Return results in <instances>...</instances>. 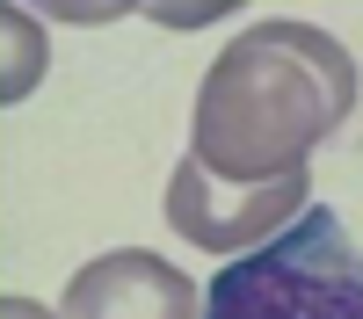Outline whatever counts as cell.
I'll list each match as a JSON object with an SVG mask.
<instances>
[{"label": "cell", "mask_w": 363, "mask_h": 319, "mask_svg": "<svg viewBox=\"0 0 363 319\" xmlns=\"http://www.w3.org/2000/svg\"><path fill=\"white\" fill-rule=\"evenodd\" d=\"M356 58L313 22H255L196 87L189 167L233 189H277L349 124Z\"/></svg>", "instance_id": "6da1fadb"}, {"label": "cell", "mask_w": 363, "mask_h": 319, "mask_svg": "<svg viewBox=\"0 0 363 319\" xmlns=\"http://www.w3.org/2000/svg\"><path fill=\"white\" fill-rule=\"evenodd\" d=\"M203 319H363V247L335 211L306 203L284 240L218 269Z\"/></svg>", "instance_id": "7a4b0ae2"}, {"label": "cell", "mask_w": 363, "mask_h": 319, "mask_svg": "<svg viewBox=\"0 0 363 319\" xmlns=\"http://www.w3.org/2000/svg\"><path fill=\"white\" fill-rule=\"evenodd\" d=\"M306 196H313V174H291L277 189H233L182 160L167 182V225L203 254H247V247L284 240L291 218H306Z\"/></svg>", "instance_id": "3957f363"}, {"label": "cell", "mask_w": 363, "mask_h": 319, "mask_svg": "<svg viewBox=\"0 0 363 319\" xmlns=\"http://www.w3.org/2000/svg\"><path fill=\"white\" fill-rule=\"evenodd\" d=\"M58 319H203V298L160 254L124 247V254H102L87 269H73Z\"/></svg>", "instance_id": "277c9868"}, {"label": "cell", "mask_w": 363, "mask_h": 319, "mask_svg": "<svg viewBox=\"0 0 363 319\" xmlns=\"http://www.w3.org/2000/svg\"><path fill=\"white\" fill-rule=\"evenodd\" d=\"M0 319H51L37 298H8V305H0Z\"/></svg>", "instance_id": "5b68a950"}]
</instances>
